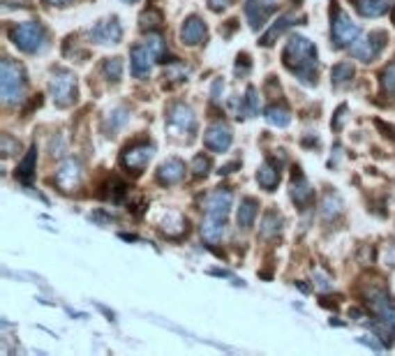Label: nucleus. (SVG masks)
I'll list each match as a JSON object with an SVG mask.
<instances>
[{
	"instance_id": "864d4df0",
	"label": "nucleus",
	"mask_w": 395,
	"mask_h": 356,
	"mask_svg": "<svg viewBox=\"0 0 395 356\" xmlns=\"http://www.w3.org/2000/svg\"><path fill=\"white\" fill-rule=\"evenodd\" d=\"M123 3H139V0H123Z\"/></svg>"
},
{
	"instance_id": "1a4fd4ad",
	"label": "nucleus",
	"mask_w": 395,
	"mask_h": 356,
	"mask_svg": "<svg viewBox=\"0 0 395 356\" xmlns=\"http://www.w3.org/2000/svg\"><path fill=\"white\" fill-rule=\"evenodd\" d=\"M167 121H169V127L174 130V132H181V134H195L197 132V116L188 105H183V102L171 105Z\"/></svg>"
},
{
	"instance_id": "7ed1b4c3",
	"label": "nucleus",
	"mask_w": 395,
	"mask_h": 356,
	"mask_svg": "<svg viewBox=\"0 0 395 356\" xmlns=\"http://www.w3.org/2000/svg\"><path fill=\"white\" fill-rule=\"evenodd\" d=\"M10 40L14 42V47L26 51V54H40L47 49L49 35L47 28L38 24V21H26V24H17L10 28Z\"/></svg>"
},
{
	"instance_id": "c85d7f7f",
	"label": "nucleus",
	"mask_w": 395,
	"mask_h": 356,
	"mask_svg": "<svg viewBox=\"0 0 395 356\" xmlns=\"http://www.w3.org/2000/svg\"><path fill=\"white\" fill-rule=\"evenodd\" d=\"M148 49H150V54L155 56V61H160V63H167V56H169V51H167V42H164L162 35H157V33H148V38L146 42H143Z\"/></svg>"
},
{
	"instance_id": "a19ab883",
	"label": "nucleus",
	"mask_w": 395,
	"mask_h": 356,
	"mask_svg": "<svg viewBox=\"0 0 395 356\" xmlns=\"http://www.w3.org/2000/svg\"><path fill=\"white\" fill-rule=\"evenodd\" d=\"M358 343H363V345H368L370 350H375V352H382L384 350V343H377L375 336H363V338H358Z\"/></svg>"
},
{
	"instance_id": "6ab92c4d",
	"label": "nucleus",
	"mask_w": 395,
	"mask_h": 356,
	"mask_svg": "<svg viewBox=\"0 0 395 356\" xmlns=\"http://www.w3.org/2000/svg\"><path fill=\"white\" fill-rule=\"evenodd\" d=\"M296 14H284V17H280L275 24H273L268 31H266L264 35H261V40H259V45L261 47H273L277 42V38L280 35H282L284 31H289V28L296 24Z\"/></svg>"
},
{
	"instance_id": "cd10ccee",
	"label": "nucleus",
	"mask_w": 395,
	"mask_h": 356,
	"mask_svg": "<svg viewBox=\"0 0 395 356\" xmlns=\"http://www.w3.org/2000/svg\"><path fill=\"white\" fill-rule=\"evenodd\" d=\"M164 24V17H162V12L157 10V7H148V10H143L141 12V17H139V28L141 31H157Z\"/></svg>"
},
{
	"instance_id": "37998d69",
	"label": "nucleus",
	"mask_w": 395,
	"mask_h": 356,
	"mask_svg": "<svg viewBox=\"0 0 395 356\" xmlns=\"http://www.w3.org/2000/svg\"><path fill=\"white\" fill-rule=\"evenodd\" d=\"M248 70H250V58L243 54V56H239V63H236V72H239V75H245Z\"/></svg>"
},
{
	"instance_id": "f03ea898",
	"label": "nucleus",
	"mask_w": 395,
	"mask_h": 356,
	"mask_svg": "<svg viewBox=\"0 0 395 356\" xmlns=\"http://www.w3.org/2000/svg\"><path fill=\"white\" fill-rule=\"evenodd\" d=\"M0 95L5 105H19L26 95V72L12 58H5L0 63Z\"/></svg>"
},
{
	"instance_id": "603ef678",
	"label": "nucleus",
	"mask_w": 395,
	"mask_h": 356,
	"mask_svg": "<svg viewBox=\"0 0 395 356\" xmlns=\"http://www.w3.org/2000/svg\"><path fill=\"white\" fill-rule=\"evenodd\" d=\"M120 238H123V241H139L134 234H120Z\"/></svg>"
},
{
	"instance_id": "49530a36",
	"label": "nucleus",
	"mask_w": 395,
	"mask_h": 356,
	"mask_svg": "<svg viewBox=\"0 0 395 356\" xmlns=\"http://www.w3.org/2000/svg\"><path fill=\"white\" fill-rule=\"evenodd\" d=\"M232 107H234V111H236V118H243V102L239 98H234L232 100Z\"/></svg>"
},
{
	"instance_id": "473e14b6",
	"label": "nucleus",
	"mask_w": 395,
	"mask_h": 356,
	"mask_svg": "<svg viewBox=\"0 0 395 356\" xmlns=\"http://www.w3.org/2000/svg\"><path fill=\"white\" fill-rule=\"evenodd\" d=\"M102 72L109 82L118 84L120 77H123V61H120V58H106L104 65H102Z\"/></svg>"
},
{
	"instance_id": "de8ad7c7",
	"label": "nucleus",
	"mask_w": 395,
	"mask_h": 356,
	"mask_svg": "<svg viewBox=\"0 0 395 356\" xmlns=\"http://www.w3.org/2000/svg\"><path fill=\"white\" fill-rule=\"evenodd\" d=\"M377 127H382V130H384V132H386V137H391V139H395V127H391V125H389V127H386V125H384V123H382V121H377Z\"/></svg>"
},
{
	"instance_id": "ddd939ff",
	"label": "nucleus",
	"mask_w": 395,
	"mask_h": 356,
	"mask_svg": "<svg viewBox=\"0 0 395 356\" xmlns=\"http://www.w3.org/2000/svg\"><path fill=\"white\" fill-rule=\"evenodd\" d=\"M234 194L229 190H215L213 194H208L206 199V215L218 217V220H227L229 210H232Z\"/></svg>"
},
{
	"instance_id": "7c9ffc66",
	"label": "nucleus",
	"mask_w": 395,
	"mask_h": 356,
	"mask_svg": "<svg viewBox=\"0 0 395 356\" xmlns=\"http://www.w3.org/2000/svg\"><path fill=\"white\" fill-rule=\"evenodd\" d=\"M190 75V65H185V63H176V61H171L169 63V68L164 70V79H167V84H181L185 77Z\"/></svg>"
},
{
	"instance_id": "8fccbe9b",
	"label": "nucleus",
	"mask_w": 395,
	"mask_h": 356,
	"mask_svg": "<svg viewBox=\"0 0 395 356\" xmlns=\"http://www.w3.org/2000/svg\"><path fill=\"white\" fill-rule=\"evenodd\" d=\"M213 275H222V278H232V273L229 271H220V268H215V271H211Z\"/></svg>"
},
{
	"instance_id": "39448f33",
	"label": "nucleus",
	"mask_w": 395,
	"mask_h": 356,
	"mask_svg": "<svg viewBox=\"0 0 395 356\" xmlns=\"http://www.w3.org/2000/svg\"><path fill=\"white\" fill-rule=\"evenodd\" d=\"M49 91L56 107H70L76 102V79L70 70H54L49 79Z\"/></svg>"
},
{
	"instance_id": "a878e982",
	"label": "nucleus",
	"mask_w": 395,
	"mask_h": 356,
	"mask_svg": "<svg viewBox=\"0 0 395 356\" xmlns=\"http://www.w3.org/2000/svg\"><path fill=\"white\" fill-rule=\"evenodd\" d=\"M266 121L275 127H287L291 123V111L284 105H271L266 109Z\"/></svg>"
},
{
	"instance_id": "79ce46f5",
	"label": "nucleus",
	"mask_w": 395,
	"mask_h": 356,
	"mask_svg": "<svg viewBox=\"0 0 395 356\" xmlns=\"http://www.w3.org/2000/svg\"><path fill=\"white\" fill-rule=\"evenodd\" d=\"M222 93H225V84H222V79H218V82L213 84V91H211L213 102H220L222 100Z\"/></svg>"
},
{
	"instance_id": "f704fd0d",
	"label": "nucleus",
	"mask_w": 395,
	"mask_h": 356,
	"mask_svg": "<svg viewBox=\"0 0 395 356\" xmlns=\"http://www.w3.org/2000/svg\"><path fill=\"white\" fill-rule=\"evenodd\" d=\"M190 171H192V176H197V178H204L208 171H211V157L208 155H197L195 160H192V167H190Z\"/></svg>"
},
{
	"instance_id": "c9c22d12",
	"label": "nucleus",
	"mask_w": 395,
	"mask_h": 356,
	"mask_svg": "<svg viewBox=\"0 0 395 356\" xmlns=\"http://www.w3.org/2000/svg\"><path fill=\"white\" fill-rule=\"evenodd\" d=\"M382 88L386 95L395 98V63H391L389 68L382 72Z\"/></svg>"
},
{
	"instance_id": "412c9836",
	"label": "nucleus",
	"mask_w": 395,
	"mask_h": 356,
	"mask_svg": "<svg viewBox=\"0 0 395 356\" xmlns=\"http://www.w3.org/2000/svg\"><path fill=\"white\" fill-rule=\"evenodd\" d=\"M257 183L268 192L275 190L280 183V164H275L273 160H264V164L257 171Z\"/></svg>"
},
{
	"instance_id": "9d476101",
	"label": "nucleus",
	"mask_w": 395,
	"mask_h": 356,
	"mask_svg": "<svg viewBox=\"0 0 395 356\" xmlns=\"http://www.w3.org/2000/svg\"><path fill=\"white\" fill-rule=\"evenodd\" d=\"M232 141H234V134H232V130H229L227 123H213L211 127L206 130V134H204V144H206V148L208 150H213V153H225L229 150V146H232Z\"/></svg>"
},
{
	"instance_id": "9b49d317",
	"label": "nucleus",
	"mask_w": 395,
	"mask_h": 356,
	"mask_svg": "<svg viewBox=\"0 0 395 356\" xmlns=\"http://www.w3.org/2000/svg\"><path fill=\"white\" fill-rule=\"evenodd\" d=\"M90 40L97 42V45H118L123 40V28H120L118 19L111 17V19H104L90 31Z\"/></svg>"
},
{
	"instance_id": "5701e85b",
	"label": "nucleus",
	"mask_w": 395,
	"mask_h": 356,
	"mask_svg": "<svg viewBox=\"0 0 395 356\" xmlns=\"http://www.w3.org/2000/svg\"><path fill=\"white\" fill-rule=\"evenodd\" d=\"M257 213H259V201L252 199V197L243 199L241 206H239V215H236V220H239V227L241 229H250V227H252Z\"/></svg>"
},
{
	"instance_id": "aec40b11",
	"label": "nucleus",
	"mask_w": 395,
	"mask_h": 356,
	"mask_svg": "<svg viewBox=\"0 0 395 356\" xmlns=\"http://www.w3.org/2000/svg\"><path fill=\"white\" fill-rule=\"evenodd\" d=\"M356 7V12L365 19H377L384 17L391 10V0H351Z\"/></svg>"
},
{
	"instance_id": "c756f323",
	"label": "nucleus",
	"mask_w": 395,
	"mask_h": 356,
	"mask_svg": "<svg viewBox=\"0 0 395 356\" xmlns=\"http://www.w3.org/2000/svg\"><path fill=\"white\" fill-rule=\"evenodd\" d=\"M321 215H324V220H335V217L342 215V199L337 197V194L328 192L324 197V203H321Z\"/></svg>"
},
{
	"instance_id": "20e7f679",
	"label": "nucleus",
	"mask_w": 395,
	"mask_h": 356,
	"mask_svg": "<svg viewBox=\"0 0 395 356\" xmlns=\"http://www.w3.org/2000/svg\"><path fill=\"white\" fill-rule=\"evenodd\" d=\"M358 35H361L358 24H354L349 14L333 3L330 7V38H333L335 49H349L358 40Z\"/></svg>"
},
{
	"instance_id": "4468645a",
	"label": "nucleus",
	"mask_w": 395,
	"mask_h": 356,
	"mask_svg": "<svg viewBox=\"0 0 395 356\" xmlns=\"http://www.w3.org/2000/svg\"><path fill=\"white\" fill-rule=\"evenodd\" d=\"M291 199L296 206L300 208H307L310 203L314 201V190H312V185L307 183V178L300 173V169H293V176H291Z\"/></svg>"
},
{
	"instance_id": "4be33fe9",
	"label": "nucleus",
	"mask_w": 395,
	"mask_h": 356,
	"mask_svg": "<svg viewBox=\"0 0 395 356\" xmlns=\"http://www.w3.org/2000/svg\"><path fill=\"white\" fill-rule=\"evenodd\" d=\"M35 167H38V146H31L24 155V160H21L19 167H17V178L21 180V183L31 185V180L35 176Z\"/></svg>"
},
{
	"instance_id": "a18cd8bd",
	"label": "nucleus",
	"mask_w": 395,
	"mask_h": 356,
	"mask_svg": "<svg viewBox=\"0 0 395 356\" xmlns=\"http://www.w3.org/2000/svg\"><path fill=\"white\" fill-rule=\"evenodd\" d=\"M40 105H42V95H35V98L31 100V105H28V107L24 109V114H31L33 109H38Z\"/></svg>"
},
{
	"instance_id": "393cba45",
	"label": "nucleus",
	"mask_w": 395,
	"mask_h": 356,
	"mask_svg": "<svg viewBox=\"0 0 395 356\" xmlns=\"http://www.w3.org/2000/svg\"><path fill=\"white\" fill-rule=\"evenodd\" d=\"M282 224H284V220L277 210H266V215L261 220V229H259L261 238H275L280 231H282Z\"/></svg>"
},
{
	"instance_id": "f257e3e1",
	"label": "nucleus",
	"mask_w": 395,
	"mask_h": 356,
	"mask_svg": "<svg viewBox=\"0 0 395 356\" xmlns=\"http://www.w3.org/2000/svg\"><path fill=\"white\" fill-rule=\"evenodd\" d=\"M282 63L284 68L293 72L305 86L317 84V47L307 38L293 35L282 51Z\"/></svg>"
},
{
	"instance_id": "0eeeda50",
	"label": "nucleus",
	"mask_w": 395,
	"mask_h": 356,
	"mask_svg": "<svg viewBox=\"0 0 395 356\" xmlns=\"http://www.w3.org/2000/svg\"><path fill=\"white\" fill-rule=\"evenodd\" d=\"M153 153H155L153 144H148V141H136V144H132V146H127V148L123 150V155H120V164H123L127 171L141 173V171L148 167L150 160H153Z\"/></svg>"
},
{
	"instance_id": "6e6552de",
	"label": "nucleus",
	"mask_w": 395,
	"mask_h": 356,
	"mask_svg": "<svg viewBox=\"0 0 395 356\" xmlns=\"http://www.w3.org/2000/svg\"><path fill=\"white\" fill-rule=\"evenodd\" d=\"M83 180V164L76 157H67L56 171V185L61 192H74Z\"/></svg>"
},
{
	"instance_id": "bb28decb",
	"label": "nucleus",
	"mask_w": 395,
	"mask_h": 356,
	"mask_svg": "<svg viewBox=\"0 0 395 356\" xmlns=\"http://www.w3.org/2000/svg\"><path fill=\"white\" fill-rule=\"evenodd\" d=\"M127 121H130V111H127L125 107H116L113 111L104 116V130L106 132H116V130L123 127Z\"/></svg>"
},
{
	"instance_id": "f8f14e48",
	"label": "nucleus",
	"mask_w": 395,
	"mask_h": 356,
	"mask_svg": "<svg viewBox=\"0 0 395 356\" xmlns=\"http://www.w3.org/2000/svg\"><path fill=\"white\" fill-rule=\"evenodd\" d=\"M277 10L275 0H248L245 3V17L250 21V28H261L266 19Z\"/></svg>"
},
{
	"instance_id": "423d86ee",
	"label": "nucleus",
	"mask_w": 395,
	"mask_h": 356,
	"mask_svg": "<svg viewBox=\"0 0 395 356\" xmlns=\"http://www.w3.org/2000/svg\"><path fill=\"white\" fill-rule=\"evenodd\" d=\"M386 42H389V35L384 31H372L365 38H358L354 45L349 47V54L356 58V61L363 63H372L382 56V51L386 49Z\"/></svg>"
},
{
	"instance_id": "72a5a7b5",
	"label": "nucleus",
	"mask_w": 395,
	"mask_h": 356,
	"mask_svg": "<svg viewBox=\"0 0 395 356\" xmlns=\"http://www.w3.org/2000/svg\"><path fill=\"white\" fill-rule=\"evenodd\" d=\"M125 194H127V185L123 183L120 178H111V183H109V192L104 194L106 199H111L113 203H118V201H123L125 199Z\"/></svg>"
},
{
	"instance_id": "3c124183",
	"label": "nucleus",
	"mask_w": 395,
	"mask_h": 356,
	"mask_svg": "<svg viewBox=\"0 0 395 356\" xmlns=\"http://www.w3.org/2000/svg\"><path fill=\"white\" fill-rule=\"evenodd\" d=\"M49 5H58V7H63V5H67V3H72V0H47Z\"/></svg>"
},
{
	"instance_id": "ea45409f",
	"label": "nucleus",
	"mask_w": 395,
	"mask_h": 356,
	"mask_svg": "<svg viewBox=\"0 0 395 356\" xmlns=\"http://www.w3.org/2000/svg\"><path fill=\"white\" fill-rule=\"evenodd\" d=\"M344 118H347V105H340V107H337L335 116H333V121H330V125H333L335 132H340V130H342Z\"/></svg>"
},
{
	"instance_id": "2eb2a0df",
	"label": "nucleus",
	"mask_w": 395,
	"mask_h": 356,
	"mask_svg": "<svg viewBox=\"0 0 395 356\" xmlns=\"http://www.w3.org/2000/svg\"><path fill=\"white\" fill-rule=\"evenodd\" d=\"M130 61H132V75L136 79H143L150 75V70H153L155 56L150 54V49L146 45H136V47H132Z\"/></svg>"
},
{
	"instance_id": "a211bd4d",
	"label": "nucleus",
	"mask_w": 395,
	"mask_h": 356,
	"mask_svg": "<svg viewBox=\"0 0 395 356\" xmlns=\"http://www.w3.org/2000/svg\"><path fill=\"white\" fill-rule=\"evenodd\" d=\"M160 231L167 238L178 241V238H183L185 234H188V220H185L181 213H176V210H169L167 217H164L162 224H160Z\"/></svg>"
},
{
	"instance_id": "e433bc0d",
	"label": "nucleus",
	"mask_w": 395,
	"mask_h": 356,
	"mask_svg": "<svg viewBox=\"0 0 395 356\" xmlns=\"http://www.w3.org/2000/svg\"><path fill=\"white\" fill-rule=\"evenodd\" d=\"M245 102H248V114H250V116H259L261 100H259V93H257L255 86H250V88H248V98H245Z\"/></svg>"
},
{
	"instance_id": "58836bf2",
	"label": "nucleus",
	"mask_w": 395,
	"mask_h": 356,
	"mask_svg": "<svg viewBox=\"0 0 395 356\" xmlns=\"http://www.w3.org/2000/svg\"><path fill=\"white\" fill-rule=\"evenodd\" d=\"M314 287L319 289V292H328V289H333V280L328 278V273H324L321 271V268H317V271H314Z\"/></svg>"
},
{
	"instance_id": "b1692460",
	"label": "nucleus",
	"mask_w": 395,
	"mask_h": 356,
	"mask_svg": "<svg viewBox=\"0 0 395 356\" xmlns=\"http://www.w3.org/2000/svg\"><path fill=\"white\" fill-rule=\"evenodd\" d=\"M225 222L227 220H218V217L206 215V220L201 222V236H204L208 243H220L222 238H225Z\"/></svg>"
},
{
	"instance_id": "2f4dec72",
	"label": "nucleus",
	"mask_w": 395,
	"mask_h": 356,
	"mask_svg": "<svg viewBox=\"0 0 395 356\" xmlns=\"http://www.w3.org/2000/svg\"><path fill=\"white\" fill-rule=\"evenodd\" d=\"M330 79H333V84H337V86L349 84L351 79H354V65H351V63L333 65V70H330Z\"/></svg>"
},
{
	"instance_id": "09e8293b",
	"label": "nucleus",
	"mask_w": 395,
	"mask_h": 356,
	"mask_svg": "<svg viewBox=\"0 0 395 356\" xmlns=\"http://www.w3.org/2000/svg\"><path fill=\"white\" fill-rule=\"evenodd\" d=\"M239 162H232V164H227V167H222V169H220V173H232L234 169H239Z\"/></svg>"
},
{
	"instance_id": "c03bdc74",
	"label": "nucleus",
	"mask_w": 395,
	"mask_h": 356,
	"mask_svg": "<svg viewBox=\"0 0 395 356\" xmlns=\"http://www.w3.org/2000/svg\"><path fill=\"white\" fill-rule=\"evenodd\" d=\"M232 3V0H208V5H211V10L213 12H220V10H225V7Z\"/></svg>"
},
{
	"instance_id": "dca6fc26",
	"label": "nucleus",
	"mask_w": 395,
	"mask_h": 356,
	"mask_svg": "<svg viewBox=\"0 0 395 356\" xmlns=\"http://www.w3.org/2000/svg\"><path fill=\"white\" fill-rule=\"evenodd\" d=\"M206 24H204V19H199V17H190V19H185V24L181 28V42L183 45H188V47H197L201 45V42L206 40Z\"/></svg>"
},
{
	"instance_id": "4c0bfd02",
	"label": "nucleus",
	"mask_w": 395,
	"mask_h": 356,
	"mask_svg": "<svg viewBox=\"0 0 395 356\" xmlns=\"http://www.w3.org/2000/svg\"><path fill=\"white\" fill-rule=\"evenodd\" d=\"M21 148V144L17 139H12L10 134H3V139H0V153H3L5 157H10L14 155V153H19Z\"/></svg>"
},
{
	"instance_id": "f3484780",
	"label": "nucleus",
	"mask_w": 395,
	"mask_h": 356,
	"mask_svg": "<svg viewBox=\"0 0 395 356\" xmlns=\"http://www.w3.org/2000/svg\"><path fill=\"white\" fill-rule=\"evenodd\" d=\"M185 178V164L178 157H169L167 162L160 164L157 169V180L160 185H176Z\"/></svg>"
}]
</instances>
